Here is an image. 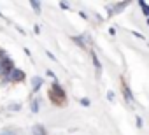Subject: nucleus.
Instances as JSON below:
<instances>
[{
    "label": "nucleus",
    "mask_w": 149,
    "mask_h": 135,
    "mask_svg": "<svg viewBox=\"0 0 149 135\" xmlns=\"http://www.w3.org/2000/svg\"><path fill=\"white\" fill-rule=\"evenodd\" d=\"M25 79V74L19 70V69H13L11 70V74L6 77V81H9V83H14V81H23Z\"/></svg>",
    "instance_id": "obj_1"
},
{
    "label": "nucleus",
    "mask_w": 149,
    "mask_h": 135,
    "mask_svg": "<svg viewBox=\"0 0 149 135\" xmlns=\"http://www.w3.org/2000/svg\"><path fill=\"white\" fill-rule=\"evenodd\" d=\"M123 95H125V100L130 104V102H133V97H132V91H130V88L126 86V84H123Z\"/></svg>",
    "instance_id": "obj_2"
},
{
    "label": "nucleus",
    "mask_w": 149,
    "mask_h": 135,
    "mask_svg": "<svg viewBox=\"0 0 149 135\" xmlns=\"http://www.w3.org/2000/svg\"><path fill=\"white\" fill-rule=\"evenodd\" d=\"M91 58H93V63H95V69H97V72H100V69H102V65H100V61H98L97 54H95V53H91Z\"/></svg>",
    "instance_id": "obj_3"
},
{
    "label": "nucleus",
    "mask_w": 149,
    "mask_h": 135,
    "mask_svg": "<svg viewBox=\"0 0 149 135\" xmlns=\"http://www.w3.org/2000/svg\"><path fill=\"white\" fill-rule=\"evenodd\" d=\"M40 84H42V79H40V77H33V90H35V91L40 88Z\"/></svg>",
    "instance_id": "obj_4"
},
{
    "label": "nucleus",
    "mask_w": 149,
    "mask_h": 135,
    "mask_svg": "<svg viewBox=\"0 0 149 135\" xmlns=\"http://www.w3.org/2000/svg\"><path fill=\"white\" fill-rule=\"evenodd\" d=\"M139 6H140V7L144 9V14H146V16L149 18V6H147L146 2H139Z\"/></svg>",
    "instance_id": "obj_5"
},
{
    "label": "nucleus",
    "mask_w": 149,
    "mask_h": 135,
    "mask_svg": "<svg viewBox=\"0 0 149 135\" xmlns=\"http://www.w3.org/2000/svg\"><path fill=\"white\" fill-rule=\"evenodd\" d=\"M32 7H33V9H35L37 13L40 11V4H39V2H32Z\"/></svg>",
    "instance_id": "obj_6"
},
{
    "label": "nucleus",
    "mask_w": 149,
    "mask_h": 135,
    "mask_svg": "<svg viewBox=\"0 0 149 135\" xmlns=\"http://www.w3.org/2000/svg\"><path fill=\"white\" fill-rule=\"evenodd\" d=\"M137 126H139V128H142V126H144V121H142V118H140V116H137Z\"/></svg>",
    "instance_id": "obj_7"
},
{
    "label": "nucleus",
    "mask_w": 149,
    "mask_h": 135,
    "mask_svg": "<svg viewBox=\"0 0 149 135\" xmlns=\"http://www.w3.org/2000/svg\"><path fill=\"white\" fill-rule=\"evenodd\" d=\"M32 111H33V112H37V111H39V104H37V102H33V104H32Z\"/></svg>",
    "instance_id": "obj_8"
},
{
    "label": "nucleus",
    "mask_w": 149,
    "mask_h": 135,
    "mask_svg": "<svg viewBox=\"0 0 149 135\" xmlns=\"http://www.w3.org/2000/svg\"><path fill=\"white\" fill-rule=\"evenodd\" d=\"M107 98L112 102V100H114V93H112V91H109V93H107Z\"/></svg>",
    "instance_id": "obj_9"
},
{
    "label": "nucleus",
    "mask_w": 149,
    "mask_h": 135,
    "mask_svg": "<svg viewBox=\"0 0 149 135\" xmlns=\"http://www.w3.org/2000/svg\"><path fill=\"white\" fill-rule=\"evenodd\" d=\"M81 104H83V105H90V100H86V98H83V100H81Z\"/></svg>",
    "instance_id": "obj_10"
},
{
    "label": "nucleus",
    "mask_w": 149,
    "mask_h": 135,
    "mask_svg": "<svg viewBox=\"0 0 149 135\" xmlns=\"http://www.w3.org/2000/svg\"><path fill=\"white\" fill-rule=\"evenodd\" d=\"M2 135H14L13 132H2Z\"/></svg>",
    "instance_id": "obj_11"
}]
</instances>
